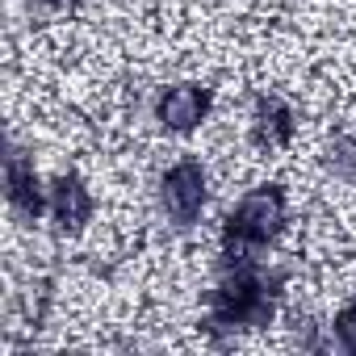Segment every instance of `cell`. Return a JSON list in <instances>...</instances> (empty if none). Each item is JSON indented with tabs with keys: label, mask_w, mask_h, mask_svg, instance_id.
<instances>
[{
	"label": "cell",
	"mask_w": 356,
	"mask_h": 356,
	"mask_svg": "<svg viewBox=\"0 0 356 356\" xmlns=\"http://www.w3.org/2000/svg\"><path fill=\"white\" fill-rule=\"evenodd\" d=\"M5 185H9V206H13L22 218H38V214L47 210V197H51V189H42L38 172H34V159H30L22 147H13V151H9Z\"/></svg>",
	"instance_id": "cell-4"
},
{
	"label": "cell",
	"mask_w": 356,
	"mask_h": 356,
	"mask_svg": "<svg viewBox=\"0 0 356 356\" xmlns=\"http://www.w3.org/2000/svg\"><path fill=\"white\" fill-rule=\"evenodd\" d=\"M210 197V181H206V168L197 159H181V163H172L163 172V185H159V202L163 210L176 218V222H193L202 214Z\"/></svg>",
	"instance_id": "cell-2"
},
{
	"label": "cell",
	"mask_w": 356,
	"mask_h": 356,
	"mask_svg": "<svg viewBox=\"0 0 356 356\" xmlns=\"http://www.w3.org/2000/svg\"><path fill=\"white\" fill-rule=\"evenodd\" d=\"M281 227H285V197H281V189H273V185L252 189V193L235 206V214L227 218V235L248 239V243H256V248L268 243V239H277Z\"/></svg>",
	"instance_id": "cell-1"
},
{
	"label": "cell",
	"mask_w": 356,
	"mask_h": 356,
	"mask_svg": "<svg viewBox=\"0 0 356 356\" xmlns=\"http://www.w3.org/2000/svg\"><path fill=\"white\" fill-rule=\"evenodd\" d=\"M47 210H51V218H55L59 231H80L92 218V193L84 189L80 176H59V181L51 185Z\"/></svg>",
	"instance_id": "cell-5"
},
{
	"label": "cell",
	"mask_w": 356,
	"mask_h": 356,
	"mask_svg": "<svg viewBox=\"0 0 356 356\" xmlns=\"http://www.w3.org/2000/svg\"><path fill=\"white\" fill-rule=\"evenodd\" d=\"M327 163L339 181H356V143L352 138H335L331 151H327Z\"/></svg>",
	"instance_id": "cell-7"
},
{
	"label": "cell",
	"mask_w": 356,
	"mask_h": 356,
	"mask_svg": "<svg viewBox=\"0 0 356 356\" xmlns=\"http://www.w3.org/2000/svg\"><path fill=\"white\" fill-rule=\"evenodd\" d=\"M206 113H210V88H202V84H172L159 92V105H155L159 126L172 134L197 130L206 122Z\"/></svg>",
	"instance_id": "cell-3"
},
{
	"label": "cell",
	"mask_w": 356,
	"mask_h": 356,
	"mask_svg": "<svg viewBox=\"0 0 356 356\" xmlns=\"http://www.w3.org/2000/svg\"><path fill=\"white\" fill-rule=\"evenodd\" d=\"M38 5H51V9H72V5H80V0H38Z\"/></svg>",
	"instance_id": "cell-8"
},
{
	"label": "cell",
	"mask_w": 356,
	"mask_h": 356,
	"mask_svg": "<svg viewBox=\"0 0 356 356\" xmlns=\"http://www.w3.org/2000/svg\"><path fill=\"white\" fill-rule=\"evenodd\" d=\"M293 109L281 97H260L252 109V138L260 147H285L293 138Z\"/></svg>",
	"instance_id": "cell-6"
}]
</instances>
